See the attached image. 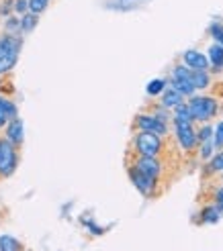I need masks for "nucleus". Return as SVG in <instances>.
I'll use <instances>...</instances> for the list:
<instances>
[{
    "label": "nucleus",
    "mask_w": 223,
    "mask_h": 251,
    "mask_svg": "<svg viewBox=\"0 0 223 251\" xmlns=\"http://www.w3.org/2000/svg\"><path fill=\"white\" fill-rule=\"evenodd\" d=\"M19 51H21V41L17 37L4 35L2 39H0V76L17 66Z\"/></svg>",
    "instance_id": "nucleus-1"
},
{
    "label": "nucleus",
    "mask_w": 223,
    "mask_h": 251,
    "mask_svg": "<svg viewBox=\"0 0 223 251\" xmlns=\"http://www.w3.org/2000/svg\"><path fill=\"white\" fill-rule=\"evenodd\" d=\"M189 108L195 121H209L217 115V100L211 96H191L189 100Z\"/></svg>",
    "instance_id": "nucleus-2"
},
{
    "label": "nucleus",
    "mask_w": 223,
    "mask_h": 251,
    "mask_svg": "<svg viewBox=\"0 0 223 251\" xmlns=\"http://www.w3.org/2000/svg\"><path fill=\"white\" fill-rule=\"evenodd\" d=\"M133 149L138 151L139 155H152L158 157V153L162 151V139L160 135L156 133H147V131H139L135 135V141H133Z\"/></svg>",
    "instance_id": "nucleus-3"
},
{
    "label": "nucleus",
    "mask_w": 223,
    "mask_h": 251,
    "mask_svg": "<svg viewBox=\"0 0 223 251\" xmlns=\"http://www.w3.org/2000/svg\"><path fill=\"white\" fill-rule=\"evenodd\" d=\"M19 157H17V147L15 143H10L8 139L0 141V176H10L17 170Z\"/></svg>",
    "instance_id": "nucleus-4"
},
{
    "label": "nucleus",
    "mask_w": 223,
    "mask_h": 251,
    "mask_svg": "<svg viewBox=\"0 0 223 251\" xmlns=\"http://www.w3.org/2000/svg\"><path fill=\"white\" fill-rule=\"evenodd\" d=\"M174 129H176V139H178L180 147L187 149V151H193L196 143H199V135L193 129V123L174 119Z\"/></svg>",
    "instance_id": "nucleus-5"
},
{
    "label": "nucleus",
    "mask_w": 223,
    "mask_h": 251,
    "mask_svg": "<svg viewBox=\"0 0 223 251\" xmlns=\"http://www.w3.org/2000/svg\"><path fill=\"white\" fill-rule=\"evenodd\" d=\"M135 125H138L139 131H147V133H156V135H166L168 127H166V121L158 119L156 115H139L135 119Z\"/></svg>",
    "instance_id": "nucleus-6"
},
{
    "label": "nucleus",
    "mask_w": 223,
    "mask_h": 251,
    "mask_svg": "<svg viewBox=\"0 0 223 251\" xmlns=\"http://www.w3.org/2000/svg\"><path fill=\"white\" fill-rule=\"evenodd\" d=\"M129 178H131L133 186L138 188V190H139L143 196H152V194L156 192V182H158V180L150 178V176L143 174V172H139L138 168H129Z\"/></svg>",
    "instance_id": "nucleus-7"
},
{
    "label": "nucleus",
    "mask_w": 223,
    "mask_h": 251,
    "mask_svg": "<svg viewBox=\"0 0 223 251\" xmlns=\"http://www.w3.org/2000/svg\"><path fill=\"white\" fill-rule=\"evenodd\" d=\"M133 168H138L139 172L147 174L154 180H158L160 174H162V164H160V159L158 157H152V155H139V157H135Z\"/></svg>",
    "instance_id": "nucleus-8"
},
{
    "label": "nucleus",
    "mask_w": 223,
    "mask_h": 251,
    "mask_svg": "<svg viewBox=\"0 0 223 251\" xmlns=\"http://www.w3.org/2000/svg\"><path fill=\"white\" fill-rule=\"evenodd\" d=\"M182 59H184V66H189L191 70H207L209 68V57L199 53V51H195V49L184 51Z\"/></svg>",
    "instance_id": "nucleus-9"
},
{
    "label": "nucleus",
    "mask_w": 223,
    "mask_h": 251,
    "mask_svg": "<svg viewBox=\"0 0 223 251\" xmlns=\"http://www.w3.org/2000/svg\"><path fill=\"white\" fill-rule=\"evenodd\" d=\"M182 100H184V96L176 90L174 86H168L166 90L162 92V106H166V108H176V106L184 104Z\"/></svg>",
    "instance_id": "nucleus-10"
},
{
    "label": "nucleus",
    "mask_w": 223,
    "mask_h": 251,
    "mask_svg": "<svg viewBox=\"0 0 223 251\" xmlns=\"http://www.w3.org/2000/svg\"><path fill=\"white\" fill-rule=\"evenodd\" d=\"M17 119V106L6 98H0V127Z\"/></svg>",
    "instance_id": "nucleus-11"
},
{
    "label": "nucleus",
    "mask_w": 223,
    "mask_h": 251,
    "mask_svg": "<svg viewBox=\"0 0 223 251\" xmlns=\"http://www.w3.org/2000/svg\"><path fill=\"white\" fill-rule=\"evenodd\" d=\"M6 139L10 143H15V145H21L23 143V123H21V119H15V121L8 123V127H6Z\"/></svg>",
    "instance_id": "nucleus-12"
},
{
    "label": "nucleus",
    "mask_w": 223,
    "mask_h": 251,
    "mask_svg": "<svg viewBox=\"0 0 223 251\" xmlns=\"http://www.w3.org/2000/svg\"><path fill=\"white\" fill-rule=\"evenodd\" d=\"M209 61L215 70H223V45L221 43H215L209 47Z\"/></svg>",
    "instance_id": "nucleus-13"
},
{
    "label": "nucleus",
    "mask_w": 223,
    "mask_h": 251,
    "mask_svg": "<svg viewBox=\"0 0 223 251\" xmlns=\"http://www.w3.org/2000/svg\"><path fill=\"white\" fill-rule=\"evenodd\" d=\"M221 208L217 206V204H211V206H207V208H203V212H201V221L203 223H209V225H213V223H217L219 219H221Z\"/></svg>",
    "instance_id": "nucleus-14"
},
{
    "label": "nucleus",
    "mask_w": 223,
    "mask_h": 251,
    "mask_svg": "<svg viewBox=\"0 0 223 251\" xmlns=\"http://www.w3.org/2000/svg\"><path fill=\"white\" fill-rule=\"evenodd\" d=\"M170 86H174L176 90L182 94V96H193L195 94V84L189 82V80H170Z\"/></svg>",
    "instance_id": "nucleus-15"
},
{
    "label": "nucleus",
    "mask_w": 223,
    "mask_h": 251,
    "mask_svg": "<svg viewBox=\"0 0 223 251\" xmlns=\"http://www.w3.org/2000/svg\"><path fill=\"white\" fill-rule=\"evenodd\" d=\"M166 88H168V82L162 80V78H158V80H152L150 84H147L145 92H147V96H158V94H162Z\"/></svg>",
    "instance_id": "nucleus-16"
},
{
    "label": "nucleus",
    "mask_w": 223,
    "mask_h": 251,
    "mask_svg": "<svg viewBox=\"0 0 223 251\" xmlns=\"http://www.w3.org/2000/svg\"><path fill=\"white\" fill-rule=\"evenodd\" d=\"M21 243L10 235H0V251H19Z\"/></svg>",
    "instance_id": "nucleus-17"
},
{
    "label": "nucleus",
    "mask_w": 223,
    "mask_h": 251,
    "mask_svg": "<svg viewBox=\"0 0 223 251\" xmlns=\"http://www.w3.org/2000/svg\"><path fill=\"white\" fill-rule=\"evenodd\" d=\"M193 84L195 88H207L209 86V74L207 70H193Z\"/></svg>",
    "instance_id": "nucleus-18"
},
{
    "label": "nucleus",
    "mask_w": 223,
    "mask_h": 251,
    "mask_svg": "<svg viewBox=\"0 0 223 251\" xmlns=\"http://www.w3.org/2000/svg\"><path fill=\"white\" fill-rule=\"evenodd\" d=\"M174 119H180V121H189V123H193V121H195V119H193V115H191V108H189V104H180V106H176Z\"/></svg>",
    "instance_id": "nucleus-19"
},
{
    "label": "nucleus",
    "mask_w": 223,
    "mask_h": 251,
    "mask_svg": "<svg viewBox=\"0 0 223 251\" xmlns=\"http://www.w3.org/2000/svg\"><path fill=\"white\" fill-rule=\"evenodd\" d=\"M21 23H23V33H29L37 25V15H33V12L31 15H25V17H21Z\"/></svg>",
    "instance_id": "nucleus-20"
},
{
    "label": "nucleus",
    "mask_w": 223,
    "mask_h": 251,
    "mask_svg": "<svg viewBox=\"0 0 223 251\" xmlns=\"http://www.w3.org/2000/svg\"><path fill=\"white\" fill-rule=\"evenodd\" d=\"M49 0H29V10L33 15H41V12L47 8Z\"/></svg>",
    "instance_id": "nucleus-21"
},
{
    "label": "nucleus",
    "mask_w": 223,
    "mask_h": 251,
    "mask_svg": "<svg viewBox=\"0 0 223 251\" xmlns=\"http://www.w3.org/2000/svg\"><path fill=\"white\" fill-rule=\"evenodd\" d=\"M215 149V141L213 139H207V141H201V157L203 159H209Z\"/></svg>",
    "instance_id": "nucleus-22"
},
{
    "label": "nucleus",
    "mask_w": 223,
    "mask_h": 251,
    "mask_svg": "<svg viewBox=\"0 0 223 251\" xmlns=\"http://www.w3.org/2000/svg\"><path fill=\"white\" fill-rule=\"evenodd\" d=\"M209 31H211L215 43H221V45H223V25L213 23V25H211V29H209Z\"/></svg>",
    "instance_id": "nucleus-23"
},
{
    "label": "nucleus",
    "mask_w": 223,
    "mask_h": 251,
    "mask_svg": "<svg viewBox=\"0 0 223 251\" xmlns=\"http://www.w3.org/2000/svg\"><path fill=\"white\" fill-rule=\"evenodd\" d=\"M209 170H211V172H223V151H219V153L211 159V164H209Z\"/></svg>",
    "instance_id": "nucleus-24"
},
{
    "label": "nucleus",
    "mask_w": 223,
    "mask_h": 251,
    "mask_svg": "<svg viewBox=\"0 0 223 251\" xmlns=\"http://www.w3.org/2000/svg\"><path fill=\"white\" fill-rule=\"evenodd\" d=\"M213 141H215V149L223 147V121L215 127V133H213Z\"/></svg>",
    "instance_id": "nucleus-25"
},
{
    "label": "nucleus",
    "mask_w": 223,
    "mask_h": 251,
    "mask_svg": "<svg viewBox=\"0 0 223 251\" xmlns=\"http://www.w3.org/2000/svg\"><path fill=\"white\" fill-rule=\"evenodd\" d=\"M6 31H8V33H19V31H23V23H21L19 19H10V21L6 23Z\"/></svg>",
    "instance_id": "nucleus-26"
},
{
    "label": "nucleus",
    "mask_w": 223,
    "mask_h": 251,
    "mask_svg": "<svg viewBox=\"0 0 223 251\" xmlns=\"http://www.w3.org/2000/svg\"><path fill=\"white\" fill-rule=\"evenodd\" d=\"M12 8H15L17 12L27 10L29 8V0H15V2H12Z\"/></svg>",
    "instance_id": "nucleus-27"
},
{
    "label": "nucleus",
    "mask_w": 223,
    "mask_h": 251,
    "mask_svg": "<svg viewBox=\"0 0 223 251\" xmlns=\"http://www.w3.org/2000/svg\"><path fill=\"white\" fill-rule=\"evenodd\" d=\"M213 198H215V204H217V206L223 210V186H221V188H217V190H215V196H213Z\"/></svg>",
    "instance_id": "nucleus-28"
}]
</instances>
